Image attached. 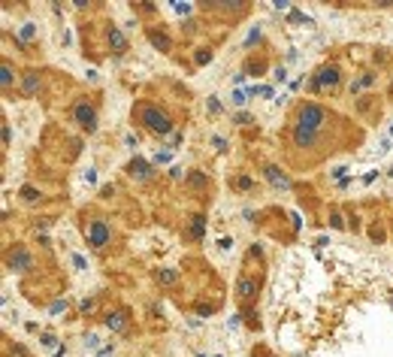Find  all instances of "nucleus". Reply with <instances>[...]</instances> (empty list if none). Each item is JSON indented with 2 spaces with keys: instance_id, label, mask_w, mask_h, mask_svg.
Returning a JSON list of instances; mask_svg holds the SVG:
<instances>
[{
  "instance_id": "1",
  "label": "nucleus",
  "mask_w": 393,
  "mask_h": 357,
  "mask_svg": "<svg viewBox=\"0 0 393 357\" xmlns=\"http://www.w3.org/2000/svg\"><path fill=\"white\" fill-rule=\"evenodd\" d=\"M327 124V109H321L318 103H305L296 112V124H294V145L296 149H312L318 142V133Z\"/></svg>"
},
{
  "instance_id": "2",
  "label": "nucleus",
  "mask_w": 393,
  "mask_h": 357,
  "mask_svg": "<svg viewBox=\"0 0 393 357\" xmlns=\"http://www.w3.org/2000/svg\"><path fill=\"white\" fill-rule=\"evenodd\" d=\"M139 121H142L145 128L151 130V133H158V136H166V133L172 130V118L166 115L164 109H158V106H151V103H145V106H139Z\"/></svg>"
},
{
  "instance_id": "3",
  "label": "nucleus",
  "mask_w": 393,
  "mask_h": 357,
  "mask_svg": "<svg viewBox=\"0 0 393 357\" xmlns=\"http://www.w3.org/2000/svg\"><path fill=\"white\" fill-rule=\"evenodd\" d=\"M339 82H342L339 67H324V70H318V76L312 79V88H315V91H336Z\"/></svg>"
},
{
  "instance_id": "4",
  "label": "nucleus",
  "mask_w": 393,
  "mask_h": 357,
  "mask_svg": "<svg viewBox=\"0 0 393 357\" xmlns=\"http://www.w3.org/2000/svg\"><path fill=\"white\" fill-rule=\"evenodd\" d=\"M85 236H88V245H91V248H103V245L109 242L112 230H109V224H106L103 218H94V221L85 227Z\"/></svg>"
},
{
  "instance_id": "5",
  "label": "nucleus",
  "mask_w": 393,
  "mask_h": 357,
  "mask_svg": "<svg viewBox=\"0 0 393 357\" xmlns=\"http://www.w3.org/2000/svg\"><path fill=\"white\" fill-rule=\"evenodd\" d=\"M73 118L88 130V133H94V130H97V112H94V106H88L85 100L73 106Z\"/></svg>"
},
{
  "instance_id": "6",
  "label": "nucleus",
  "mask_w": 393,
  "mask_h": 357,
  "mask_svg": "<svg viewBox=\"0 0 393 357\" xmlns=\"http://www.w3.org/2000/svg\"><path fill=\"white\" fill-rule=\"evenodd\" d=\"M257 291H260V282H257V279L242 276V279L236 282V293H239L242 300H254V297H257Z\"/></svg>"
},
{
  "instance_id": "7",
  "label": "nucleus",
  "mask_w": 393,
  "mask_h": 357,
  "mask_svg": "<svg viewBox=\"0 0 393 357\" xmlns=\"http://www.w3.org/2000/svg\"><path fill=\"white\" fill-rule=\"evenodd\" d=\"M263 176H266V182H269L272 188H285V191L291 188V179H288V176H285V173H281L278 166H272V163H269V166L263 170Z\"/></svg>"
},
{
  "instance_id": "8",
  "label": "nucleus",
  "mask_w": 393,
  "mask_h": 357,
  "mask_svg": "<svg viewBox=\"0 0 393 357\" xmlns=\"http://www.w3.org/2000/svg\"><path fill=\"white\" fill-rule=\"evenodd\" d=\"M127 173H130L133 179H139V182H145V179H151V166L142 161V158H133L127 163Z\"/></svg>"
},
{
  "instance_id": "9",
  "label": "nucleus",
  "mask_w": 393,
  "mask_h": 357,
  "mask_svg": "<svg viewBox=\"0 0 393 357\" xmlns=\"http://www.w3.org/2000/svg\"><path fill=\"white\" fill-rule=\"evenodd\" d=\"M106 36H109V46L115 49V55H124V52H127V39H124V33L118 31L115 25H109V31H106Z\"/></svg>"
},
{
  "instance_id": "10",
  "label": "nucleus",
  "mask_w": 393,
  "mask_h": 357,
  "mask_svg": "<svg viewBox=\"0 0 393 357\" xmlns=\"http://www.w3.org/2000/svg\"><path fill=\"white\" fill-rule=\"evenodd\" d=\"M106 327H109V330H115V333H118V330H124V327H127V312H124V309L109 312V315H106Z\"/></svg>"
},
{
  "instance_id": "11",
  "label": "nucleus",
  "mask_w": 393,
  "mask_h": 357,
  "mask_svg": "<svg viewBox=\"0 0 393 357\" xmlns=\"http://www.w3.org/2000/svg\"><path fill=\"white\" fill-rule=\"evenodd\" d=\"M9 266H15V269H31V258H28V251H25V248H15V251L9 255Z\"/></svg>"
},
{
  "instance_id": "12",
  "label": "nucleus",
  "mask_w": 393,
  "mask_h": 357,
  "mask_svg": "<svg viewBox=\"0 0 393 357\" xmlns=\"http://www.w3.org/2000/svg\"><path fill=\"white\" fill-rule=\"evenodd\" d=\"M148 39H151L161 52H169V49H172V39H169L164 31H155V28H151V31H148Z\"/></svg>"
},
{
  "instance_id": "13",
  "label": "nucleus",
  "mask_w": 393,
  "mask_h": 357,
  "mask_svg": "<svg viewBox=\"0 0 393 357\" xmlns=\"http://www.w3.org/2000/svg\"><path fill=\"white\" fill-rule=\"evenodd\" d=\"M188 185L196 188V191H203V188H209V176H206L203 170H191V173H188Z\"/></svg>"
},
{
  "instance_id": "14",
  "label": "nucleus",
  "mask_w": 393,
  "mask_h": 357,
  "mask_svg": "<svg viewBox=\"0 0 393 357\" xmlns=\"http://www.w3.org/2000/svg\"><path fill=\"white\" fill-rule=\"evenodd\" d=\"M176 279H179V276H176L172 269H161V272H155V282H158V285H172Z\"/></svg>"
},
{
  "instance_id": "15",
  "label": "nucleus",
  "mask_w": 393,
  "mask_h": 357,
  "mask_svg": "<svg viewBox=\"0 0 393 357\" xmlns=\"http://www.w3.org/2000/svg\"><path fill=\"white\" fill-rule=\"evenodd\" d=\"M203 227H206V224H203V215H194V218H191V236L200 239V236H203Z\"/></svg>"
},
{
  "instance_id": "16",
  "label": "nucleus",
  "mask_w": 393,
  "mask_h": 357,
  "mask_svg": "<svg viewBox=\"0 0 393 357\" xmlns=\"http://www.w3.org/2000/svg\"><path fill=\"white\" fill-rule=\"evenodd\" d=\"M230 185L239 188V191H251V179L248 176H236V179H230Z\"/></svg>"
},
{
  "instance_id": "17",
  "label": "nucleus",
  "mask_w": 393,
  "mask_h": 357,
  "mask_svg": "<svg viewBox=\"0 0 393 357\" xmlns=\"http://www.w3.org/2000/svg\"><path fill=\"white\" fill-rule=\"evenodd\" d=\"M36 88H39V79H36V73H28V76H25V91H28V94H33Z\"/></svg>"
},
{
  "instance_id": "18",
  "label": "nucleus",
  "mask_w": 393,
  "mask_h": 357,
  "mask_svg": "<svg viewBox=\"0 0 393 357\" xmlns=\"http://www.w3.org/2000/svg\"><path fill=\"white\" fill-rule=\"evenodd\" d=\"M0 85H3V88L12 85V67L9 64H3V70H0Z\"/></svg>"
},
{
  "instance_id": "19",
  "label": "nucleus",
  "mask_w": 393,
  "mask_h": 357,
  "mask_svg": "<svg viewBox=\"0 0 393 357\" xmlns=\"http://www.w3.org/2000/svg\"><path fill=\"white\" fill-rule=\"evenodd\" d=\"M21 197H25L28 203H36V200H39V191H36V188H31V185H25V188H21Z\"/></svg>"
},
{
  "instance_id": "20",
  "label": "nucleus",
  "mask_w": 393,
  "mask_h": 357,
  "mask_svg": "<svg viewBox=\"0 0 393 357\" xmlns=\"http://www.w3.org/2000/svg\"><path fill=\"white\" fill-rule=\"evenodd\" d=\"M206 61H212V52H209V49H200V52H196V64L203 67Z\"/></svg>"
},
{
  "instance_id": "21",
  "label": "nucleus",
  "mask_w": 393,
  "mask_h": 357,
  "mask_svg": "<svg viewBox=\"0 0 393 357\" xmlns=\"http://www.w3.org/2000/svg\"><path fill=\"white\" fill-rule=\"evenodd\" d=\"M236 124H251V115H248V112H239V115H236Z\"/></svg>"
},
{
  "instance_id": "22",
  "label": "nucleus",
  "mask_w": 393,
  "mask_h": 357,
  "mask_svg": "<svg viewBox=\"0 0 393 357\" xmlns=\"http://www.w3.org/2000/svg\"><path fill=\"white\" fill-rule=\"evenodd\" d=\"M169 161V152H158V155H155V163H166Z\"/></svg>"
},
{
  "instance_id": "23",
  "label": "nucleus",
  "mask_w": 393,
  "mask_h": 357,
  "mask_svg": "<svg viewBox=\"0 0 393 357\" xmlns=\"http://www.w3.org/2000/svg\"><path fill=\"white\" fill-rule=\"evenodd\" d=\"M248 94H245V91H236V94H233V100H236V103H239V106H242V103H248Z\"/></svg>"
},
{
  "instance_id": "24",
  "label": "nucleus",
  "mask_w": 393,
  "mask_h": 357,
  "mask_svg": "<svg viewBox=\"0 0 393 357\" xmlns=\"http://www.w3.org/2000/svg\"><path fill=\"white\" fill-rule=\"evenodd\" d=\"M275 79H278V82H285V79H288V73H285V67H278V70H275Z\"/></svg>"
},
{
  "instance_id": "25",
  "label": "nucleus",
  "mask_w": 393,
  "mask_h": 357,
  "mask_svg": "<svg viewBox=\"0 0 393 357\" xmlns=\"http://www.w3.org/2000/svg\"><path fill=\"white\" fill-rule=\"evenodd\" d=\"M21 36H25V39H28V36H33V25H25V28H21Z\"/></svg>"
},
{
  "instance_id": "26",
  "label": "nucleus",
  "mask_w": 393,
  "mask_h": 357,
  "mask_svg": "<svg viewBox=\"0 0 393 357\" xmlns=\"http://www.w3.org/2000/svg\"><path fill=\"white\" fill-rule=\"evenodd\" d=\"M73 263H76V269H85V260L79 258V255H73Z\"/></svg>"
}]
</instances>
